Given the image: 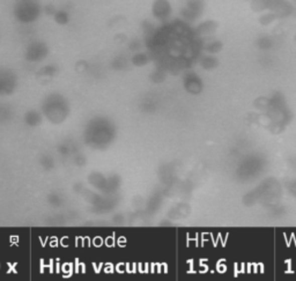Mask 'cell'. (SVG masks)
Instances as JSON below:
<instances>
[{
  "label": "cell",
  "instance_id": "obj_11",
  "mask_svg": "<svg viewBox=\"0 0 296 281\" xmlns=\"http://www.w3.org/2000/svg\"><path fill=\"white\" fill-rule=\"evenodd\" d=\"M44 11H45V12H47L48 14H53V15H55V13L57 12V10L55 9V7H53V6H50V5L45 7Z\"/></svg>",
  "mask_w": 296,
  "mask_h": 281
},
{
  "label": "cell",
  "instance_id": "obj_5",
  "mask_svg": "<svg viewBox=\"0 0 296 281\" xmlns=\"http://www.w3.org/2000/svg\"><path fill=\"white\" fill-rule=\"evenodd\" d=\"M218 25L217 22H214L212 20L210 21H205L203 22V24L198 27V32L203 34V35H210V34H212L215 32V29H217Z\"/></svg>",
  "mask_w": 296,
  "mask_h": 281
},
{
  "label": "cell",
  "instance_id": "obj_6",
  "mask_svg": "<svg viewBox=\"0 0 296 281\" xmlns=\"http://www.w3.org/2000/svg\"><path fill=\"white\" fill-rule=\"evenodd\" d=\"M278 18V15H276L274 12H272V11H267V12H265L263 15H261L259 21L261 24L267 26V25H271L272 22H274Z\"/></svg>",
  "mask_w": 296,
  "mask_h": 281
},
{
  "label": "cell",
  "instance_id": "obj_8",
  "mask_svg": "<svg viewBox=\"0 0 296 281\" xmlns=\"http://www.w3.org/2000/svg\"><path fill=\"white\" fill-rule=\"evenodd\" d=\"M55 20L60 25H65L70 20V15H68L66 11L57 10V12L55 13Z\"/></svg>",
  "mask_w": 296,
  "mask_h": 281
},
{
  "label": "cell",
  "instance_id": "obj_3",
  "mask_svg": "<svg viewBox=\"0 0 296 281\" xmlns=\"http://www.w3.org/2000/svg\"><path fill=\"white\" fill-rule=\"evenodd\" d=\"M152 13L160 21H166L172 14V6L169 0H154L152 5Z\"/></svg>",
  "mask_w": 296,
  "mask_h": 281
},
{
  "label": "cell",
  "instance_id": "obj_1",
  "mask_svg": "<svg viewBox=\"0 0 296 281\" xmlns=\"http://www.w3.org/2000/svg\"><path fill=\"white\" fill-rule=\"evenodd\" d=\"M14 17L18 21L30 24L40 18L42 6L38 0H17L13 7Z\"/></svg>",
  "mask_w": 296,
  "mask_h": 281
},
{
  "label": "cell",
  "instance_id": "obj_7",
  "mask_svg": "<svg viewBox=\"0 0 296 281\" xmlns=\"http://www.w3.org/2000/svg\"><path fill=\"white\" fill-rule=\"evenodd\" d=\"M202 65L206 70H212L218 65V60L213 56H204L202 59Z\"/></svg>",
  "mask_w": 296,
  "mask_h": 281
},
{
  "label": "cell",
  "instance_id": "obj_4",
  "mask_svg": "<svg viewBox=\"0 0 296 281\" xmlns=\"http://www.w3.org/2000/svg\"><path fill=\"white\" fill-rule=\"evenodd\" d=\"M45 52H47V50H45L44 45L41 44V43H36V44H33L32 47L29 48L28 57L32 60H38V59L43 58Z\"/></svg>",
  "mask_w": 296,
  "mask_h": 281
},
{
  "label": "cell",
  "instance_id": "obj_10",
  "mask_svg": "<svg viewBox=\"0 0 296 281\" xmlns=\"http://www.w3.org/2000/svg\"><path fill=\"white\" fill-rule=\"evenodd\" d=\"M258 43H259V47L261 49H270L272 47L273 42H272V40L270 39V37L265 36V37H261V39H259Z\"/></svg>",
  "mask_w": 296,
  "mask_h": 281
},
{
  "label": "cell",
  "instance_id": "obj_9",
  "mask_svg": "<svg viewBox=\"0 0 296 281\" xmlns=\"http://www.w3.org/2000/svg\"><path fill=\"white\" fill-rule=\"evenodd\" d=\"M206 48L210 54H215V52H219L221 50L222 44L219 41H214V42H211L210 44H207Z\"/></svg>",
  "mask_w": 296,
  "mask_h": 281
},
{
  "label": "cell",
  "instance_id": "obj_12",
  "mask_svg": "<svg viewBox=\"0 0 296 281\" xmlns=\"http://www.w3.org/2000/svg\"><path fill=\"white\" fill-rule=\"evenodd\" d=\"M290 2H291V3H293V4H294V5H295V7H296V0H290Z\"/></svg>",
  "mask_w": 296,
  "mask_h": 281
},
{
  "label": "cell",
  "instance_id": "obj_2",
  "mask_svg": "<svg viewBox=\"0 0 296 281\" xmlns=\"http://www.w3.org/2000/svg\"><path fill=\"white\" fill-rule=\"evenodd\" d=\"M204 9H205L204 0H186L185 6L182 10V15L187 21H195L202 17Z\"/></svg>",
  "mask_w": 296,
  "mask_h": 281
}]
</instances>
